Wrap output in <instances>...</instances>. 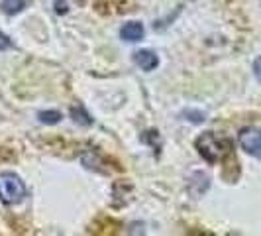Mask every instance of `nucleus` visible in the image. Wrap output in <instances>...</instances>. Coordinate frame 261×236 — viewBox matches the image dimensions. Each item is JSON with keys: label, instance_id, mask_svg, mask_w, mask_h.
Here are the masks:
<instances>
[{"label": "nucleus", "instance_id": "obj_4", "mask_svg": "<svg viewBox=\"0 0 261 236\" xmlns=\"http://www.w3.org/2000/svg\"><path fill=\"white\" fill-rule=\"evenodd\" d=\"M134 63L144 71H153L159 65V57L149 50H140V52L134 53Z\"/></svg>", "mask_w": 261, "mask_h": 236}, {"label": "nucleus", "instance_id": "obj_2", "mask_svg": "<svg viewBox=\"0 0 261 236\" xmlns=\"http://www.w3.org/2000/svg\"><path fill=\"white\" fill-rule=\"evenodd\" d=\"M26 185L24 181L12 173V171H2L0 173V201L4 205H18L26 199Z\"/></svg>", "mask_w": 261, "mask_h": 236}, {"label": "nucleus", "instance_id": "obj_9", "mask_svg": "<svg viewBox=\"0 0 261 236\" xmlns=\"http://www.w3.org/2000/svg\"><path fill=\"white\" fill-rule=\"evenodd\" d=\"M253 73H255V77H257V81L261 83V55L253 61Z\"/></svg>", "mask_w": 261, "mask_h": 236}, {"label": "nucleus", "instance_id": "obj_5", "mask_svg": "<svg viewBox=\"0 0 261 236\" xmlns=\"http://www.w3.org/2000/svg\"><path fill=\"white\" fill-rule=\"evenodd\" d=\"M144 34L145 30L140 22H128V24H124L122 30H120V36H122V39H126V41H140V39L144 38Z\"/></svg>", "mask_w": 261, "mask_h": 236}, {"label": "nucleus", "instance_id": "obj_8", "mask_svg": "<svg viewBox=\"0 0 261 236\" xmlns=\"http://www.w3.org/2000/svg\"><path fill=\"white\" fill-rule=\"evenodd\" d=\"M8 48H12V41L8 36H4V34H0V50H8Z\"/></svg>", "mask_w": 261, "mask_h": 236}, {"label": "nucleus", "instance_id": "obj_6", "mask_svg": "<svg viewBox=\"0 0 261 236\" xmlns=\"http://www.w3.org/2000/svg\"><path fill=\"white\" fill-rule=\"evenodd\" d=\"M28 0H2V4H0V8H2V12L8 14V16H14V14L22 12L24 8H26Z\"/></svg>", "mask_w": 261, "mask_h": 236}, {"label": "nucleus", "instance_id": "obj_1", "mask_svg": "<svg viewBox=\"0 0 261 236\" xmlns=\"http://www.w3.org/2000/svg\"><path fill=\"white\" fill-rule=\"evenodd\" d=\"M196 148L206 161L214 163V161H220L226 157V154L230 152V142L214 132H206L196 140Z\"/></svg>", "mask_w": 261, "mask_h": 236}, {"label": "nucleus", "instance_id": "obj_3", "mask_svg": "<svg viewBox=\"0 0 261 236\" xmlns=\"http://www.w3.org/2000/svg\"><path fill=\"white\" fill-rule=\"evenodd\" d=\"M238 142L246 154L253 157H261V128H255V126L242 128L238 134Z\"/></svg>", "mask_w": 261, "mask_h": 236}, {"label": "nucleus", "instance_id": "obj_7", "mask_svg": "<svg viewBox=\"0 0 261 236\" xmlns=\"http://www.w3.org/2000/svg\"><path fill=\"white\" fill-rule=\"evenodd\" d=\"M39 122H43V124H57L59 120H61V112H57V110H45V112H39Z\"/></svg>", "mask_w": 261, "mask_h": 236}]
</instances>
